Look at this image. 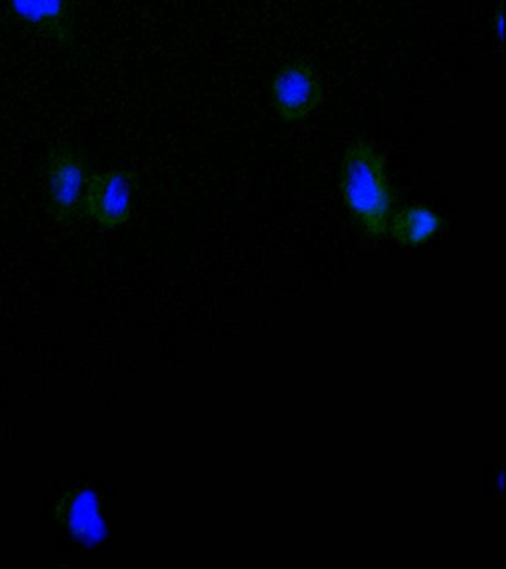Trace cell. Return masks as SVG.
Here are the masks:
<instances>
[{"mask_svg":"<svg viewBox=\"0 0 506 569\" xmlns=\"http://www.w3.org/2000/svg\"><path fill=\"white\" fill-rule=\"evenodd\" d=\"M323 80L305 61H290L272 80V100L277 114L286 123H299L321 104Z\"/></svg>","mask_w":506,"mask_h":569,"instance_id":"cell-4","label":"cell"},{"mask_svg":"<svg viewBox=\"0 0 506 569\" xmlns=\"http://www.w3.org/2000/svg\"><path fill=\"white\" fill-rule=\"evenodd\" d=\"M8 11L17 21L30 27L57 47H73V0H6Z\"/></svg>","mask_w":506,"mask_h":569,"instance_id":"cell-5","label":"cell"},{"mask_svg":"<svg viewBox=\"0 0 506 569\" xmlns=\"http://www.w3.org/2000/svg\"><path fill=\"white\" fill-rule=\"evenodd\" d=\"M61 520L68 527L69 532L79 540L99 542L106 537L99 500L90 489L75 493L65 502L61 507Z\"/></svg>","mask_w":506,"mask_h":569,"instance_id":"cell-7","label":"cell"},{"mask_svg":"<svg viewBox=\"0 0 506 569\" xmlns=\"http://www.w3.org/2000/svg\"><path fill=\"white\" fill-rule=\"evenodd\" d=\"M139 189V173L131 169H110L92 173L82 213L101 229H118L130 221Z\"/></svg>","mask_w":506,"mask_h":569,"instance_id":"cell-3","label":"cell"},{"mask_svg":"<svg viewBox=\"0 0 506 569\" xmlns=\"http://www.w3.org/2000/svg\"><path fill=\"white\" fill-rule=\"evenodd\" d=\"M91 176L90 159L78 147L61 144L51 150L46 169L47 202L57 222L68 224L81 216Z\"/></svg>","mask_w":506,"mask_h":569,"instance_id":"cell-2","label":"cell"},{"mask_svg":"<svg viewBox=\"0 0 506 569\" xmlns=\"http://www.w3.org/2000/svg\"><path fill=\"white\" fill-rule=\"evenodd\" d=\"M444 218L424 204H407L389 218L390 238L403 247H420L441 231Z\"/></svg>","mask_w":506,"mask_h":569,"instance_id":"cell-6","label":"cell"},{"mask_svg":"<svg viewBox=\"0 0 506 569\" xmlns=\"http://www.w3.org/2000/svg\"><path fill=\"white\" fill-rule=\"evenodd\" d=\"M340 190L355 224L380 239L393 216L394 191L384 153L370 141L355 138L341 158Z\"/></svg>","mask_w":506,"mask_h":569,"instance_id":"cell-1","label":"cell"}]
</instances>
